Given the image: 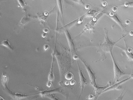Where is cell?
<instances>
[{
  "mask_svg": "<svg viewBox=\"0 0 133 100\" xmlns=\"http://www.w3.org/2000/svg\"><path fill=\"white\" fill-rule=\"evenodd\" d=\"M105 35L103 42L99 44V49L103 53L105 54L107 53L112 52L113 48L116 44L123 38L125 37L128 34L123 35L119 39L115 41H112L109 39L108 36V30L105 28H104Z\"/></svg>",
  "mask_w": 133,
  "mask_h": 100,
  "instance_id": "6da1fadb",
  "label": "cell"
},
{
  "mask_svg": "<svg viewBox=\"0 0 133 100\" xmlns=\"http://www.w3.org/2000/svg\"><path fill=\"white\" fill-rule=\"evenodd\" d=\"M113 64L114 72V82H118L119 79L122 76L124 75H130V73L124 72L122 71L117 65L113 56L112 52L110 53Z\"/></svg>",
  "mask_w": 133,
  "mask_h": 100,
  "instance_id": "7a4b0ae2",
  "label": "cell"
},
{
  "mask_svg": "<svg viewBox=\"0 0 133 100\" xmlns=\"http://www.w3.org/2000/svg\"><path fill=\"white\" fill-rule=\"evenodd\" d=\"M105 14V11L103 10L101 11L96 16L93 17L90 22L86 25L84 28L80 33V34L86 30H93L99 20Z\"/></svg>",
  "mask_w": 133,
  "mask_h": 100,
  "instance_id": "3957f363",
  "label": "cell"
},
{
  "mask_svg": "<svg viewBox=\"0 0 133 100\" xmlns=\"http://www.w3.org/2000/svg\"><path fill=\"white\" fill-rule=\"evenodd\" d=\"M70 51L71 58L75 55H78L75 50V46L71 36L67 29L63 30Z\"/></svg>",
  "mask_w": 133,
  "mask_h": 100,
  "instance_id": "277c9868",
  "label": "cell"
},
{
  "mask_svg": "<svg viewBox=\"0 0 133 100\" xmlns=\"http://www.w3.org/2000/svg\"><path fill=\"white\" fill-rule=\"evenodd\" d=\"M80 59L84 66L87 71L91 81V84L92 85L94 88L97 85L96 82V77L95 76V73L93 72L89 65H88L86 64L84 60H83L81 58H80Z\"/></svg>",
  "mask_w": 133,
  "mask_h": 100,
  "instance_id": "5b68a950",
  "label": "cell"
},
{
  "mask_svg": "<svg viewBox=\"0 0 133 100\" xmlns=\"http://www.w3.org/2000/svg\"><path fill=\"white\" fill-rule=\"evenodd\" d=\"M77 61L78 67V73L81 88V92L79 97V99L82 95L85 86L87 84V83L86 79L85 78L82 73V70L80 67L78 61L77 60Z\"/></svg>",
  "mask_w": 133,
  "mask_h": 100,
  "instance_id": "8992f818",
  "label": "cell"
},
{
  "mask_svg": "<svg viewBox=\"0 0 133 100\" xmlns=\"http://www.w3.org/2000/svg\"><path fill=\"white\" fill-rule=\"evenodd\" d=\"M106 14L121 28L123 33L126 32L125 26L123 25L122 22L119 18L115 12L111 11Z\"/></svg>",
  "mask_w": 133,
  "mask_h": 100,
  "instance_id": "52a82bcc",
  "label": "cell"
},
{
  "mask_svg": "<svg viewBox=\"0 0 133 100\" xmlns=\"http://www.w3.org/2000/svg\"><path fill=\"white\" fill-rule=\"evenodd\" d=\"M111 81H109L107 84L104 86H99L97 85L94 87L95 95L94 99H96L101 94L103 93V91L107 88L112 85Z\"/></svg>",
  "mask_w": 133,
  "mask_h": 100,
  "instance_id": "ba28073f",
  "label": "cell"
},
{
  "mask_svg": "<svg viewBox=\"0 0 133 100\" xmlns=\"http://www.w3.org/2000/svg\"><path fill=\"white\" fill-rule=\"evenodd\" d=\"M131 79V77L129 76V77L122 80L116 83L112 84L111 86L106 89L103 91V93L111 90L121 89V87L120 86V85L130 80Z\"/></svg>",
  "mask_w": 133,
  "mask_h": 100,
  "instance_id": "9c48e42d",
  "label": "cell"
},
{
  "mask_svg": "<svg viewBox=\"0 0 133 100\" xmlns=\"http://www.w3.org/2000/svg\"><path fill=\"white\" fill-rule=\"evenodd\" d=\"M7 92L12 98L14 99L17 100L24 98L29 96L35 94H32L30 95H26L20 93H15L11 91L9 89L7 91Z\"/></svg>",
  "mask_w": 133,
  "mask_h": 100,
  "instance_id": "30bf717a",
  "label": "cell"
},
{
  "mask_svg": "<svg viewBox=\"0 0 133 100\" xmlns=\"http://www.w3.org/2000/svg\"><path fill=\"white\" fill-rule=\"evenodd\" d=\"M55 49L52 54V59L50 72L48 77V81H53L54 79V76L53 72L54 64L55 62Z\"/></svg>",
  "mask_w": 133,
  "mask_h": 100,
  "instance_id": "8fae6325",
  "label": "cell"
},
{
  "mask_svg": "<svg viewBox=\"0 0 133 100\" xmlns=\"http://www.w3.org/2000/svg\"><path fill=\"white\" fill-rule=\"evenodd\" d=\"M117 46L120 48L124 51L129 61L133 62V53L131 48H128L127 46L125 49L123 48L118 46Z\"/></svg>",
  "mask_w": 133,
  "mask_h": 100,
  "instance_id": "7c38bea8",
  "label": "cell"
},
{
  "mask_svg": "<svg viewBox=\"0 0 133 100\" xmlns=\"http://www.w3.org/2000/svg\"><path fill=\"white\" fill-rule=\"evenodd\" d=\"M36 18V17L31 16L28 15H26L22 18L19 23V25L21 26H24Z\"/></svg>",
  "mask_w": 133,
  "mask_h": 100,
  "instance_id": "4fadbf2b",
  "label": "cell"
},
{
  "mask_svg": "<svg viewBox=\"0 0 133 100\" xmlns=\"http://www.w3.org/2000/svg\"><path fill=\"white\" fill-rule=\"evenodd\" d=\"M61 88H58L56 89L48 90H45L39 92V94H40L42 96H44L45 95L49 94L53 92H61L60 91Z\"/></svg>",
  "mask_w": 133,
  "mask_h": 100,
  "instance_id": "5bb4252c",
  "label": "cell"
},
{
  "mask_svg": "<svg viewBox=\"0 0 133 100\" xmlns=\"http://www.w3.org/2000/svg\"><path fill=\"white\" fill-rule=\"evenodd\" d=\"M1 44L2 46L7 48L13 51V48L11 46L8 40L3 41L1 43Z\"/></svg>",
  "mask_w": 133,
  "mask_h": 100,
  "instance_id": "9a60e30c",
  "label": "cell"
},
{
  "mask_svg": "<svg viewBox=\"0 0 133 100\" xmlns=\"http://www.w3.org/2000/svg\"><path fill=\"white\" fill-rule=\"evenodd\" d=\"M1 80L2 84L4 87L6 86L8 80V77L3 72L2 75Z\"/></svg>",
  "mask_w": 133,
  "mask_h": 100,
  "instance_id": "2e32d148",
  "label": "cell"
},
{
  "mask_svg": "<svg viewBox=\"0 0 133 100\" xmlns=\"http://www.w3.org/2000/svg\"><path fill=\"white\" fill-rule=\"evenodd\" d=\"M19 4L23 11H25V8L26 4L23 0H17Z\"/></svg>",
  "mask_w": 133,
  "mask_h": 100,
  "instance_id": "e0dca14e",
  "label": "cell"
},
{
  "mask_svg": "<svg viewBox=\"0 0 133 100\" xmlns=\"http://www.w3.org/2000/svg\"><path fill=\"white\" fill-rule=\"evenodd\" d=\"M73 76L72 73L70 72L67 73L65 74V78L67 80H70L72 79Z\"/></svg>",
  "mask_w": 133,
  "mask_h": 100,
  "instance_id": "ac0fdd59",
  "label": "cell"
},
{
  "mask_svg": "<svg viewBox=\"0 0 133 100\" xmlns=\"http://www.w3.org/2000/svg\"><path fill=\"white\" fill-rule=\"evenodd\" d=\"M121 5L126 7H133V1L125 2Z\"/></svg>",
  "mask_w": 133,
  "mask_h": 100,
  "instance_id": "d6986e66",
  "label": "cell"
},
{
  "mask_svg": "<svg viewBox=\"0 0 133 100\" xmlns=\"http://www.w3.org/2000/svg\"><path fill=\"white\" fill-rule=\"evenodd\" d=\"M124 90V89L123 90V91H122V92L121 93V95L118 97H117V98L115 99V100H122L123 97L125 94V93L126 92V91H125V92L124 93V95H122V94L123 93V92Z\"/></svg>",
  "mask_w": 133,
  "mask_h": 100,
  "instance_id": "ffe728a7",
  "label": "cell"
},
{
  "mask_svg": "<svg viewBox=\"0 0 133 100\" xmlns=\"http://www.w3.org/2000/svg\"><path fill=\"white\" fill-rule=\"evenodd\" d=\"M70 84L71 85V86H73L74 85L75 83H76V82L74 80H73L72 79L70 80Z\"/></svg>",
  "mask_w": 133,
  "mask_h": 100,
  "instance_id": "44dd1931",
  "label": "cell"
},
{
  "mask_svg": "<svg viewBox=\"0 0 133 100\" xmlns=\"http://www.w3.org/2000/svg\"><path fill=\"white\" fill-rule=\"evenodd\" d=\"M46 85V86L49 88L51 87L52 86V83L51 81H48Z\"/></svg>",
  "mask_w": 133,
  "mask_h": 100,
  "instance_id": "7402d4cb",
  "label": "cell"
},
{
  "mask_svg": "<svg viewBox=\"0 0 133 100\" xmlns=\"http://www.w3.org/2000/svg\"><path fill=\"white\" fill-rule=\"evenodd\" d=\"M94 96L92 95H89L87 98L88 99H94Z\"/></svg>",
  "mask_w": 133,
  "mask_h": 100,
  "instance_id": "603a6c76",
  "label": "cell"
},
{
  "mask_svg": "<svg viewBox=\"0 0 133 100\" xmlns=\"http://www.w3.org/2000/svg\"><path fill=\"white\" fill-rule=\"evenodd\" d=\"M49 48V46L48 45L45 44L44 45V49L45 51H46L48 50Z\"/></svg>",
  "mask_w": 133,
  "mask_h": 100,
  "instance_id": "cb8c5ba5",
  "label": "cell"
},
{
  "mask_svg": "<svg viewBox=\"0 0 133 100\" xmlns=\"http://www.w3.org/2000/svg\"><path fill=\"white\" fill-rule=\"evenodd\" d=\"M90 8V6L88 5H86L84 7V8L86 10H89Z\"/></svg>",
  "mask_w": 133,
  "mask_h": 100,
  "instance_id": "d4e9b609",
  "label": "cell"
},
{
  "mask_svg": "<svg viewBox=\"0 0 133 100\" xmlns=\"http://www.w3.org/2000/svg\"><path fill=\"white\" fill-rule=\"evenodd\" d=\"M112 11L115 12L117 11V8L116 7H114L112 8Z\"/></svg>",
  "mask_w": 133,
  "mask_h": 100,
  "instance_id": "484cf974",
  "label": "cell"
},
{
  "mask_svg": "<svg viewBox=\"0 0 133 100\" xmlns=\"http://www.w3.org/2000/svg\"><path fill=\"white\" fill-rule=\"evenodd\" d=\"M125 23L127 25H128L130 23V21L128 20H127L125 22Z\"/></svg>",
  "mask_w": 133,
  "mask_h": 100,
  "instance_id": "4316f807",
  "label": "cell"
},
{
  "mask_svg": "<svg viewBox=\"0 0 133 100\" xmlns=\"http://www.w3.org/2000/svg\"><path fill=\"white\" fill-rule=\"evenodd\" d=\"M65 84L67 86L69 85L70 84V82L68 81H66L65 83Z\"/></svg>",
  "mask_w": 133,
  "mask_h": 100,
  "instance_id": "83f0119b",
  "label": "cell"
},
{
  "mask_svg": "<svg viewBox=\"0 0 133 100\" xmlns=\"http://www.w3.org/2000/svg\"><path fill=\"white\" fill-rule=\"evenodd\" d=\"M129 34L131 36H133V30L130 31L129 33Z\"/></svg>",
  "mask_w": 133,
  "mask_h": 100,
  "instance_id": "f1b7e54d",
  "label": "cell"
},
{
  "mask_svg": "<svg viewBox=\"0 0 133 100\" xmlns=\"http://www.w3.org/2000/svg\"><path fill=\"white\" fill-rule=\"evenodd\" d=\"M130 77L131 78L133 79V73L130 74Z\"/></svg>",
  "mask_w": 133,
  "mask_h": 100,
  "instance_id": "f546056e",
  "label": "cell"
},
{
  "mask_svg": "<svg viewBox=\"0 0 133 100\" xmlns=\"http://www.w3.org/2000/svg\"><path fill=\"white\" fill-rule=\"evenodd\" d=\"M43 32H44L46 33H47L48 32V30L47 29H46H46H45L44 30H43Z\"/></svg>",
  "mask_w": 133,
  "mask_h": 100,
  "instance_id": "4dcf8cb0",
  "label": "cell"
}]
</instances>
